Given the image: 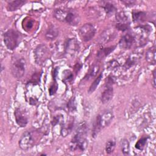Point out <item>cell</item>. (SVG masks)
<instances>
[{
	"label": "cell",
	"mask_w": 156,
	"mask_h": 156,
	"mask_svg": "<svg viewBox=\"0 0 156 156\" xmlns=\"http://www.w3.org/2000/svg\"><path fill=\"white\" fill-rule=\"evenodd\" d=\"M87 125L83 121L81 122L76 131L74 136L72 138L70 143V149L73 151H83L87 146Z\"/></svg>",
	"instance_id": "6da1fadb"
},
{
	"label": "cell",
	"mask_w": 156,
	"mask_h": 156,
	"mask_svg": "<svg viewBox=\"0 0 156 156\" xmlns=\"http://www.w3.org/2000/svg\"><path fill=\"white\" fill-rule=\"evenodd\" d=\"M54 16L57 20L71 26L77 25L80 20L79 14L73 10L57 9L54 12Z\"/></svg>",
	"instance_id": "7a4b0ae2"
},
{
	"label": "cell",
	"mask_w": 156,
	"mask_h": 156,
	"mask_svg": "<svg viewBox=\"0 0 156 156\" xmlns=\"http://www.w3.org/2000/svg\"><path fill=\"white\" fill-rule=\"evenodd\" d=\"M113 118V113L111 111L104 112L102 114L98 115L93 126L92 136L96 137L102 129L108 126Z\"/></svg>",
	"instance_id": "3957f363"
},
{
	"label": "cell",
	"mask_w": 156,
	"mask_h": 156,
	"mask_svg": "<svg viewBox=\"0 0 156 156\" xmlns=\"http://www.w3.org/2000/svg\"><path fill=\"white\" fill-rule=\"evenodd\" d=\"M4 42L7 49H15L21 42V35L17 30L9 29L4 34Z\"/></svg>",
	"instance_id": "277c9868"
},
{
	"label": "cell",
	"mask_w": 156,
	"mask_h": 156,
	"mask_svg": "<svg viewBox=\"0 0 156 156\" xmlns=\"http://www.w3.org/2000/svg\"><path fill=\"white\" fill-rule=\"evenodd\" d=\"M38 134L37 131L29 130L23 133L19 140V146L20 148L26 151L32 147L35 144Z\"/></svg>",
	"instance_id": "5b68a950"
},
{
	"label": "cell",
	"mask_w": 156,
	"mask_h": 156,
	"mask_svg": "<svg viewBox=\"0 0 156 156\" xmlns=\"http://www.w3.org/2000/svg\"><path fill=\"white\" fill-rule=\"evenodd\" d=\"M26 68V61L24 57H18L13 58L11 64V72L14 77L20 79L24 76Z\"/></svg>",
	"instance_id": "8992f818"
},
{
	"label": "cell",
	"mask_w": 156,
	"mask_h": 156,
	"mask_svg": "<svg viewBox=\"0 0 156 156\" xmlns=\"http://www.w3.org/2000/svg\"><path fill=\"white\" fill-rule=\"evenodd\" d=\"M49 57V51L48 47L44 44L38 45L34 51V58L35 63L37 65H41Z\"/></svg>",
	"instance_id": "52a82bcc"
},
{
	"label": "cell",
	"mask_w": 156,
	"mask_h": 156,
	"mask_svg": "<svg viewBox=\"0 0 156 156\" xmlns=\"http://www.w3.org/2000/svg\"><path fill=\"white\" fill-rule=\"evenodd\" d=\"M96 34V28L90 23L81 26L79 29V35L82 41L87 42L91 40Z\"/></svg>",
	"instance_id": "ba28073f"
},
{
	"label": "cell",
	"mask_w": 156,
	"mask_h": 156,
	"mask_svg": "<svg viewBox=\"0 0 156 156\" xmlns=\"http://www.w3.org/2000/svg\"><path fill=\"white\" fill-rule=\"evenodd\" d=\"M80 48L79 41L74 38L68 39L63 46L64 52L68 56H74L79 51Z\"/></svg>",
	"instance_id": "9c48e42d"
},
{
	"label": "cell",
	"mask_w": 156,
	"mask_h": 156,
	"mask_svg": "<svg viewBox=\"0 0 156 156\" xmlns=\"http://www.w3.org/2000/svg\"><path fill=\"white\" fill-rule=\"evenodd\" d=\"M116 28L121 31L127 30L130 28L128 18L124 12H119L116 15Z\"/></svg>",
	"instance_id": "30bf717a"
},
{
	"label": "cell",
	"mask_w": 156,
	"mask_h": 156,
	"mask_svg": "<svg viewBox=\"0 0 156 156\" xmlns=\"http://www.w3.org/2000/svg\"><path fill=\"white\" fill-rule=\"evenodd\" d=\"M14 115L16 123L21 127L26 126L28 122V119L26 114L20 108H16L14 112Z\"/></svg>",
	"instance_id": "8fae6325"
},
{
	"label": "cell",
	"mask_w": 156,
	"mask_h": 156,
	"mask_svg": "<svg viewBox=\"0 0 156 156\" xmlns=\"http://www.w3.org/2000/svg\"><path fill=\"white\" fill-rule=\"evenodd\" d=\"M134 41H135L134 36L130 33H127L124 35L121 38L119 41V45L121 48H122L124 49H128L131 48L132 45L134 43Z\"/></svg>",
	"instance_id": "7c38bea8"
},
{
	"label": "cell",
	"mask_w": 156,
	"mask_h": 156,
	"mask_svg": "<svg viewBox=\"0 0 156 156\" xmlns=\"http://www.w3.org/2000/svg\"><path fill=\"white\" fill-rule=\"evenodd\" d=\"M113 96V89L112 85L105 84L104 90L101 96V101L103 104L108 103L111 101Z\"/></svg>",
	"instance_id": "4fadbf2b"
},
{
	"label": "cell",
	"mask_w": 156,
	"mask_h": 156,
	"mask_svg": "<svg viewBox=\"0 0 156 156\" xmlns=\"http://www.w3.org/2000/svg\"><path fill=\"white\" fill-rule=\"evenodd\" d=\"M115 36L116 33L115 30L112 29H108L105 30L103 33H102L99 38V43L101 44H104L113 40Z\"/></svg>",
	"instance_id": "5bb4252c"
},
{
	"label": "cell",
	"mask_w": 156,
	"mask_h": 156,
	"mask_svg": "<svg viewBox=\"0 0 156 156\" xmlns=\"http://www.w3.org/2000/svg\"><path fill=\"white\" fill-rule=\"evenodd\" d=\"M58 35V29L54 25H51L48 28L46 33L45 37L47 40H53L55 39Z\"/></svg>",
	"instance_id": "9a60e30c"
},
{
	"label": "cell",
	"mask_w": 156,
	"mask_h": 156,
	"mask_svg": "<svg viewBox=\"0 0 156 156\" xmlns=\"http://www.w3.org/2000/svg\"><path fill=\"white\" fill-rule=\"evenodd\" d=\"M26 1L23 0H16V1H9L7 5V9L8 11H15L18 9H20L25 3Z\"/></svg>",
	"instance_id": "2e32d148"
},
{
	"label": "cell",
	"mask_w": 156,
	"mask_h": 156,
	"mask_svg": "<svg viewBox=\"0 0 156 156\" xmlns=\"http://www.w3.org/2000/svg\"><path fill=\"white\" fill-rule=\"evenodd\" d=\"M146 60L151 65H155L156 62L155 58V46H153L149 48L146 53Z\"/></svg>",
	"instance_id": "e0dca14e"
},
{
	"label": "cell",
	"mask_w": 156,
	"mask_h": 156,
	"mask_svg": "<svg viewBox=\"0 0 156 156\" xmlns=\"http://www.w3.org/2000/svg\"><path fill=\"white\" fill-rule=\"evenodd\" d=\"M115 48H116V46H111V47H108V48H101L97 52V57L99 60L104 59L107 55H108L112 52H113L114 51V49H115Z\"/></svg>",
	"instance_id": "ac0fdd59"
},
{
	"label": "cell",
	"mask_w": 156,
	"mask_h": 156,
	"mask_svg": "<svg viewBox=\"0 0 156 156\" xmlns=\"http://www.w3.org/2000/svg\"><path fill=\"white\" fill-rule=\"evenodd\" d=\"M73 126H74V122L73 121L69 122L66 124H63L62 127L61 128V130H60L61 135L63 137H65L68 135H69L72 131Z\"/></svg>",
	"instance_id": "d6986e66"
},
{
	"label": "cell",
	"mask_w": 156,
	"mask_h": 156,
	"mask_svg": "<svg viewBox=\"0 0 156 156\" xmlns=\"http://www.w3.org/2000/svg\"><path fill=\"white\" fill-rule=\"evenodd\" d=\"M138 60H139V57H138L137 56H135V55H131L127 59L126 62L124 65V67L126 69H129L130 67L133 66L134 65H135L137 63Z\"/></svg>",
	"instance_id": "ffe728a7"
},
{
	"label": "cell",
	"mask_w": 156,
	"mask_h": 156,
	"mask_svg": "<svg viewBox=\"0 0 156 156\" xmlns=\"http://www.w3.org/2000/svg\"><path fill=\"white\" fill-rule=\"evenodd\" d=\"M146 13L143 12H133L132 13V18L134 22H141L145 20Z\"/></svg>",
	"instance_id": "44dd1931"
},
{
	"label": "cell",
	"mask_w": 156,
	"mask_h": 156,
	"mask_svg": "<svg viewBox=\"0 0 156 156\" xmlns=\"http://www.w3.org/2000/svg\"><path fill=\"white\" fill-rule=\"evenodd\" d=\"M103 74L102 73H100L99 75L94 79V80L93 82V83L91 84L89 89H88V93H91L93 92H94L95 91V90L96 89L97 87L98 86V85L99 84L102 78Z\"/></svg>",
	"instance_id": "7402d4cb"
},
{
	"label": "cell",
	"mask_w": 156,
	"mask_h": 156,
	"mask_svg": "<svg viewBox=\"0 0 156 156\" xmlns=\"http://www.w3.org/2000/svg\"><path fill=\"white\" fill-rule=\"evenodd\" d=\"M121 147L122 154L125 155H129L130 151V144L129 142L127 139H123L121 142Z\"/></svg>",
	"instance_id": "603a6c76"
},
{
	"label": "cell",
	"mask_w": 156,
	"mask_h": 156,
	"mask_svg": "<svg viewBox=\"0 0 156 156\" xmlns=\"http://www.w3.org/2000/svg\"><path fill=\"white\" fill-rule=\"evenodd\" d=\"M103 8L106 13L108 15H112L116 10V8L112 3L108 2H105L103 5Z\"/></svg>",
	"instance_id": "cb8c5ba5"
},
{
	"label": "cell",
	"mask_w": 156,
	"mask_h": 156,
	"mask_svg": "<svg viewBox=\"0 0 156 156\" xmlns=\"http://www.w3.org/2000/svg\"><path fill=\"white\" fill-rule=\"evenodd\" d=\"M147 139H148V137H146V136H144V137H143L141 138H140L135 144V147L136 149H138V150H143L146 144V143H147Z\"/></svg>",
	"instance_id": "d4e9b609"
},
{
	"label": "cell",
	"mask_w": 156,
	"mask_h": 156,
	"mask_svg": "<svg viewBox=\"0 0 156 156\" xmlns=\"http://www.w3.org/2000/svg\"><path fill=\"white\" fill-rule=\"evenodd\" d=\"M115 147V141L113 140L108 141L105 144V151L107 154H110L112 153Z\"/></svg>",
	"instance_id": "484cf974"
},
{
	"label": "cell",
	"mask_w": 156,
	"mask_h": 156,
	"mask_svg": "<svg viewBox=\"0 0 156 156\" xmlns=\"http://www.w3.org/2000/svg\"><path fill=\"white\" fill-rule=\"evenodd\" d=\"M73 79V74L69 70H65L63 72V81L64 82H70Z\"/></svg>",
	"instance_id": "4316f807"
},
{
	"label": "cell",
	"mask_w": 156,
	"mask_h": 156,
	"mask_svg": "<svg viewBox=\"0 0 156 156\" xmlns=\"http://www.w3.org/2000/svg\"><path fill=\"white\" fill-rule=\"evenodd\" d=\"M99 65H94L91 68V69L90 70L88 74H87V77H85V78H87L88 79H91V78H93V77H95L97 75V74L99 72Z\"/></svg>",
	"instance_id": "83f0119b"
},
{
	"label": "cell",
	"mask_w": 156,
	"mask_h": 156,
	"mask_svg": "<svg viewBox=\"0 0 156 156\" xmlns=\"http://www.w3.org/2000/svg\"><path fill=\"white\" fill-rule=\"evenodd\" d=\"M67 108L69 112H74L76 109V104L74 97H73L69 99L67 104Z\"/></svg>",
	"instance_id": "f1b7e54d"
},
{
	"label": "cell",
	"mask_w": 156,
	"mask_h": 156,
	"mask_svg": "<svg viewBox=\"0 0 156 156\" xmlns=\"http://www.w3.org/2000/svg\"><path fill=\"white\" fill-rule=\"evenodd\" d=\"M41 73H35V74H33V76L31 77L30 80H29V83H38V82L40 81V79L41 77Z\"/></svg>",
	"instance_id": "f546056e"
},
{
	"label": "cell",
	"mask_w": 156,
	"mask_h": 156,
	"mask_svg": "<svg viewBox=\"0 0 156 156\" xmlns=\"http://www.w3.org/2000/svg\"><path fill=\"white\" fill-rule=\"evenodd\" d=\"M57 87H58V85L56 83V82H55L54 83H53L51 85V86L50 87L49 90L50 95H53V94H54L55 93V92H56V91L57 90Z\"/></svg>",
	"instance_id": "4dcf8cb0"
},
{
	"label": "cell",
	"mask_w": 156,
	"mask_h": 156,
	"mask_svg": "<svg viewBox=\"0 0 156 156\" xmlns=\"http://www.w3.org/2000/svg\"><path fill=\"white\" fill-rule=\"evenodd\" d=\"M62 121V116H60V115H57L56 116H54L53 118V120L52 121V125L53 126H55V125L58 124L60 122Z\"/></svg>",
	"instance_id": "1f68e13d"
},
{
	"label": "cell",
	"mask_w": 156,
	"mask_h": 156,
	"mask_svg": "<svg viewBox=\"0 0 156 156\" xmlns=\"http://www.w3.org/2000/svg\"><path fill=\"white\" fill-rule=\"evenodd\" d=\"M121 2L126 5V6H132L136 2L135 1H130V0H126V1H121Z\"/></svg>",
	"instance_id": "d6a6232c"
},
{
	"label": "cell",
	"mask_w": 156,
	"mask_h": 156,
	"mask_svg": "<svg viewBox=\"0 0 156 156\" xmlns=\"http://www.w3.org/2000/svg\"><path fill=\"white\" fill-rule=\"evenodd\" d=\"M29 102H30V104L31 105H35L36 103L37 102V99H34L33 98H30Z\"/></svg>",
	"instance_id": "836d02e7"
},
{
	"label": "cell",
	"mask_w": 156,
	"mask_h": 156,
	"mask_svg": "<svg viewBox=\"0 0 156 156\" xmlns=\"http://www.w3.org/2000/svg\"><path fill=\"white\" fill-rule=\"evenodd\" d=\"M153 87L155 88V69L153 71Z\"/></svg>",
	"instance_id": "e575fe53"
}]
</instances>
